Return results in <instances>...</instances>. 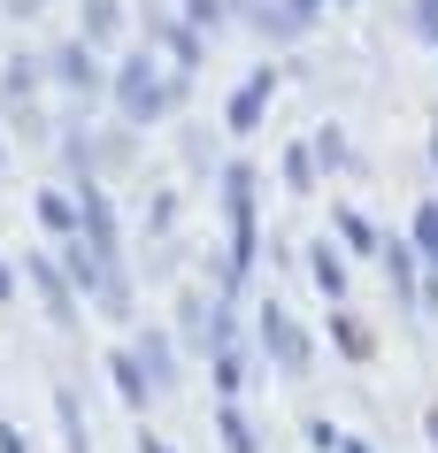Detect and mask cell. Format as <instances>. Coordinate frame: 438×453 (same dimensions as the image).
<instances>
[{
    "mask_svg": "<svg viewBox=\"0 0 438 453\" xmlns=\"http://www.w3.org/2000/svg\"><path fill=\"white\" fill-rule=\"evenodd\" d=\"M108 100H116V123L123 131H146V123H170L177 100H185V77L162 70V54L154 47H131L108 77Z\"/></svg>",
    "mask_w": 438,
    "mask_h": 453,
    "instance_id": "1",
    "label": "cell"
},
{
    "mask_svg": "<svg viewBox=\"0 0 438 453\" xmlns=\"http://www.w3.org/2000/svg\"><path fill=\"white\" fill-rule=\"evenodd\" d=\"M223 215H231V254H223V292H216V300H231V308H239V285H246V269H254V254H262L254 162H223Z\"/></svg>",
    "mask_w": 438,
    "mask_h": 453,
    "instance_id": "2",
    "label": "cell"
},
{
    "mask_svg": "<svg viewBox=\"0 0 438 453\" xmlns=\"http://www.w3.org/2000/svg\"><path fill=\"white\" fill-rule=\"evenodd\" d=\"M254 331H262V354H269V369H277V377H300V369H308V354H316V346H308V331L292 323L285 300H262V308H254Z\"/></svg>",
    "mask_w": 438,
    "mask_h": 453,
    "instance_id": "3",
    "label": "cell"
},
{
    "mask_svg": "<svg viewBox=\"0 0 438 453\" xmlns=\"http://www.w3.org/2000/svg\"><path fill=\"white\" fill-rule=\"evenodd\" d=\"M39 70H47L54 85H70V93H77V116H93V100H100V85H108V77H100V62H93V47H85V39L47 47V54H39Z\"/></svg>",
    "mask_w": 438,
    "mask_h": 453,
    "instance_id": "4",
    "label": "cell"
},
{
    "mask_svg": "<svg viewBox=\"0 0 438 453\" xmlns=\"http://www.w3.org/2000/svg\"><path fill=\"white\" fill-rule=\"evenodd\" d=\"M269 100H277V70H246L239 93L223 100V131H231V139H246V131L269 116Z\"/></svg>",
    "mask_w": 438,
    "mask_h": 453,
    "instance_id": "5",
    "label": "cell"
},
{
    "mask_svg": "<svg viewBox=\"0 0 438 453\" xmlns=\"http://www.w3.org/2000/svg\"><path fill=\"white\" fill-rule=\"evenodd\" d=\"M131 361H139V377L154 384V392H170V384H177V369H185V354H177V338H170V331H139Z\"/></svg>",
    "mask_w": 438,
    "mask_h": 453,
    "instance_id": "6",
    "label": "cell"
},
{
    "mask_svg": "<svg viewBox=\"0 0 438 453\" xmlns=\"http://www.w3.org/2000/svg\"><path fill=\"white\" fill-rule=\"evenodd\" d=\"M31 285H39L47 315L70 331V323H77V292H70V277H62V262H54V254H31Z\"/></svg>",
    "mask_w": 438,
    "mask_h": 453,
    "instance_id": "7",
    "label": "cell"
},
{
    "mask_svg": "<svg viewBox=\"0 0 438 453\" xmlns=\"http://www.w3.org/2000/svg\"><path fill=\"white\" fill-rule=\"evenodd\" d=\"M377 262H385V285L400 308H415V285H423V262H415L408 239H377Z\"/></svg>",
    "mask_w": 438,
    "mask_h": 453,
    "instance_id": "8",
    "label": "cell"
},
{
    "mask_svg": "<svg viewBox=\"0 0 438 453\" xmlns=\"http://www.w3.org/2000/svg\"><path fill=\"white\" fill-rule=\"evenodd\" d=\"M154 39H162V47H170L177 77H193L200 62H208V31H193V24H177V16H154Z\"/></svg>",
    "mask_w": 438,
    "mask_h": 453,
    "instance_id": "9",
    "label": "cell"
},
{
    "mask_svg": "<svg viewBox=\"0 0 438 453\" xmlns=\"http://www.w3.org/2000/svg\"><path fill=\"white\" fill-rule=\"evenodd\" d=\"M246 24L262 31L269 47H292V39H300V31H308V16H292L285 0H246Z\"/></svg>",
    "mask_w": 438,
    "mask_h": 453,
    "instance_id": "10",
    "label": "cell"
},
{
    "mask_svg": "<svg viewBox=\"0 0 438 453\" xmlns=\"http://www.w3.org/2000/svg\"><path fill=\"white\" fill-rule=\"evenodd\" d=\"M308 277H316V292L331 300V308H346V254L331 239H316L308 246Z\"/></svg>",
    "mask_w": 438,
    "mask_h": 453,
    "instance_id": "11",
    "label": "cell"
},
{
    "mask_svg": "<svg viewBox=\"0 0 438 453\" xmlns=\"http://www.w3.org/2000/svg\"><path fill=\"white\" fill-rule=\"evenodd\" d=\"M116 31H123V0H85V8H77V39H85V47H108Z\"/></svg>",
    "mask_w": 438,
    "mask_h": 453,
    "instance_id": "12",
    "label": "cell"
},
{
    "mask_svg": "<svg viewBox=\"0 0 438 453\" xmlns=\"http://www.w3.org/2000/svg\"><path fill=\"white\" fill-rule=\"evenodd\" d=\"M39 85H47L39 54H16V62L0 70V100H8V108H31V93H39Z\"/></svg>",
    "mask_w": 438,
    "mask_h": 453,
    "instance_id": "13",
    "label": "cell"
},
{
    "mask_svg": "<svg viewBox=\"0 0 438 453\" xmlns=\"http://www.w3.org/2000/svg\"><path fill=\"white\" fill-rule=\"evenodd\" d=\"M39 231H47L54 246H62V239H77V200H70L62 185H47V192H39Z\"/></svg>",
    "mask_w": 438,
    "mask_h": 453,
    "instance_id": "14",
    "label": "cell"
},
{
    "mask_svg": "<svg viewBox=\"0 0 438 453\" xmlns=\"http://www.w3.org/2000/svg\"><path fill=\"white\" fill-rule=\"evenodd\" d=\"M208 369H216V392H223V400H239V392H246V346H239V338H223L216 354H208Z\"/></svg>",
    "mask_w": 438,
    "mask_h": 453,
    "instance_id": "15",
    "label": "cell"
},
{
    "mask_svg": "<svg viewBox=\"0 0 438 453\" xmlns=\"http://www.w3.org/2000/svg\"><path fill=\"white\" fill-rule=\"evenodd\" d=\"M216 438H223V453H262V438H254V423H246V407H239V400H223V407H216Z\"/></svg>",
    "mask_w": 438,
    "mask_h": 453,
    "instance_id": "16",
    "label": "cell"
},
{
    "mask_svg": "<svg viewBox=\"0 0 438 453\" xmlns=\"http://www.w3.org/2000/svg\"><path fill=\"white\" fill-rule=\"evenodd\" d=\"M331 231H339V246H346V254H377V239H385V231H377V223H369L362 208H339V215H331Z\"/></svg>",
    "mask_w": 438,
    "mask_h": 453,
    "instance_id": "17",
    "label": "cell"
},
{
    "mask_svg": "<svg viewBox=\"0 0 438 453\" xmlns=\"http://www.w3.org/2000/svg\"><path fill=\"white\" fill-rule=\"evenodd\" d=\"M108 377H116V392H123V407H131V415H139V407L154 400V384L139 377V361H131V346H123V354H108Z\"/></svg>",
    "mask_w": 438,
    "mask_h": 453,
    "instance_id": "18",
    "label": "cell"
},
{
    "mask_svg": "<svg viewBox=\"0 0 438 453\" xmlns=\"http://www.w3.org/2000/svg\"><path fill=\"white\" fill-rule=\"evenodd\" d=\"M308 154H316V177H323V169H354V146H346L339 123H323L316 139H308Z\"/></svg>",
    "mask_w": 438,
    "mask_h": 453,
    "instance_id": "19",
    "label": "cell"
},
{
    "mask_svg": "<svg viewBox=\"0 0 438 453\" xmlns=\"http://www.w3.org/2000/svg\"><path fill=\"white\" fill-rule=\"evenodd\" d=\"M408 246H415V262H431V269H438V200H423V208H415Z\"/></svg>",
    "mask_w": 438,
    "mask_h": 453,
    "instance_id": "20",
    "label": "cell"
},
{
    "mask_svg": "<svg viewBox=\"0 0 438 453\" xmlns=\"http://www.w3.org/2000/svg\"><path fill=\"white\" fill-rule=\"evenodd\" d=\"M54 415H62V446H70V453H93V438H85V407H77V392H54Z\"/></svg>",
    "mask_w": 438,
    "mask_h": 453,
    "instance_id": "21",
    "label": "cell"
},
{
    "mask_svg": "<svg viewBox=\"0 0 438 453\" xmlns=\"http://www.w3.org/2000/svg\"><path fill=\"white\" fill-rule=\"evenodd\" d=\"M331 346H339L346 361H369V331H362V323H354V315H346V308L331 315Z\"/></svg>",
    "mask_w": 438,
    "mask_h": 453,
    "instance_id": "22",
    "label": "cell"
},
{
    "mask_svg": "<svg viewBox=\"0 0 438 453\" xmlns=\"http://www.w3.org/2000/svg\"><path fill=\"white\" fill-rule=\"evenodd\" d=\"M170 223H177V192H154L146 200V239H170Z\"/></svg>",
    "mask_w": 438,
    "mask_h": 453,
    "instance_id": "23",
    "label": "cell"
},
{
    "mask_svg": "<svg viewBox=\"0 0 438 453\" xmlns=\"http://www.w3.org/2000/svg\"><path fill=\"white\" fill-rule=\"evenodd\" d=\"M285 185H292V192H308V185H316V154H308V139L285 154Z\"/></svg>",
    "mask_w": 438,
    "mask_h": 453,
    "instance_id": "24",
    "label": "cell"
},
{
    "mask_svg": "<svg viewBox=\"0 0 438 453\" xmlns=\"http://www.w3.org/2000/svg\"><path fill=\"white\" fill-rule=\"evenodd\" d=\"M185 169H193V177L223 169V162H216V139H208V131H193V139H185Z\"/></svg>",
    "mask_w": 438,
    "mask_h": 453,
    "instance_id": "25",
    "label": "cell"
},
{
    "mask_svg": "<svg viewBox=\"0 0 438 453\" xmlns=\"http://www.w3.org/2000/svg\"><path fill=\"white\" fill-rule=\"evenodd\" d=\"M408 16H415V39H423V47L438 54V0H415Z\"/></svg>",
    "mask_w": 438,
    "mask_h": 453,
    "instance_id": "26",
    "label": "cell"
},
{
    "mask_svg": "<svg viewBox=\"0 0 438 453\" xmlns=\"http://www.w3.org/2000/svg\"><path fill=\"white\" fill-rule=\"evenodd\" d=\"M300 438H308L316 453H331V446H339V423H323V415H308V423H300Z\"/></svg>",
    "mask_w": 438,
    "mask_h": 453,
    "instance_id": "27",
    "label": "cell"
},
{
    "mask_svg": "<svg viewBox=\"0 0 438 453\" xmlns=\"http://www.w3.org/2000/svg\"><path fill=\"white\" fill-rule=\"evenodd\" d=\"M415 308H431V315H438V269L423 277V285H415Z\"/></svg>",
    "mask_w": 438,
    "mask_h": 453,
    "instance_id": "28",
    "label": "cell"
},
{
    "mask_svg": "<svg viewBox=\"0 0 438 453\" xmlns=\"http://www.w3.org/2000/svg\"><path fill=\"white\" fill-rule=\"evenodd\" d=\"M0 453H31V446H24V430H16V423H0Z\"/></svg>",
    "mask_w": 438,
    "mask_h": 453,
    "instance_id": "29",
    "label": "cell"
},
{
    "mask_svg": "<svg viewBox=\"0 0 438 453\" xmlns=\"http://www.w3.org/2000/svg\"><path fill=\"white\" fill-rule=\"evenodd\" d=\"M285 8H292V16H308V24H316V16L331 8V0H285Z\"/></svg>",
    "mask_w": 438,
    "mask_h": 453,
    "instance_id": "30",
    "label": "cell"
},
{
    "mask_svg": "<svg viewBox=\"0 0 438 453\" xmlns=\"http://www.w3.org/2000/svg\"><path fill=\"white\" fill-rule=\"evenodd\" d=\"M0 300H16V262L0 254Z\"/></svg>",
    "mask_w": 438,
    "mask_h": 453,
    "instance_id": "31",
    "label": "cell"
},
{
    "mask_svg": "<svg viewBox=\"0 0 438 453\" xmlns=\"http://www.w3.org/2000/svg\"><path fill=\"white\" fill-rule=\"evenodd\" d=\"M139 453H177V446H170V438H154V430H146V438H139Z\"/></svg>",
    "mask_w": 438,
    "mask_h": 453,
    "instance_id": "32",
    "label": "cell"
},
{
    "mask_svg": "<svg viewBox=\"0 0 438 453\" xmlns=\"http://www.w3.org/2000/svg\"><path fill=\"white\" fill-rule=\"evenodd\" d=\"M331 453H377V446H369V438H339Z\"/></svg>",
    "mask_w": 438,
    "mask_h": 453,
    "instance_id": "33",
    "label": "cell"
},
{
    "mask_svg": "<svg viewBox=\"0 0 438 453\" xmlns=\"http://www.w3.org/2000/svg\"><path fill=\"white\" fill-rule=\"evenodd\" d=\"M39 8H47V0H8V16H39Z\"/></svg>",
    "mask_w": 438,
    "mask_h": 453,
    "instance_id": "34",
    "label": "cell"
},
{
    "mask_svg": "<svg viewBox=\"0 0 438 453\" xmlns=\"http://www.w3.org/2000/svg\"><path fill=\"white\" fill-rule=\"evenodd\" d=\"M423 438H431V453H438V407H431V415H423Z\"/></svg>",
    "mask_w": 438,
    "mask_h": 453,
    "instance_id": "35",
    "label": "cell"
},
{
    "mask_svg": "<svg viewBox=\"0 0 438 453\" xmlns=\"http://www.w3.org/2000/svg\"><path fill=\"white\" fill-rule=\"evenodd\" d=\"M431 177H438V131H431Z\"/></svg>",
    "mask_w": 438,
    "mask_h": 453,
    "instance_id": "36",
    "label": "cell"
},
{
    "mask_svg": "<svg viewBox=\"0 0 438 453\" xmlns=\"http://www.w3.org/2000/svg\"><path fill=\"white\" fill-rule=\"evenodd\" d=\"M0 169H8V139H0Z\"/></svg>",
    "mask_w": 438,
    "mask_h": 453,
    "instance_id": "37",
    "label": "cell"
}]
</instances>
